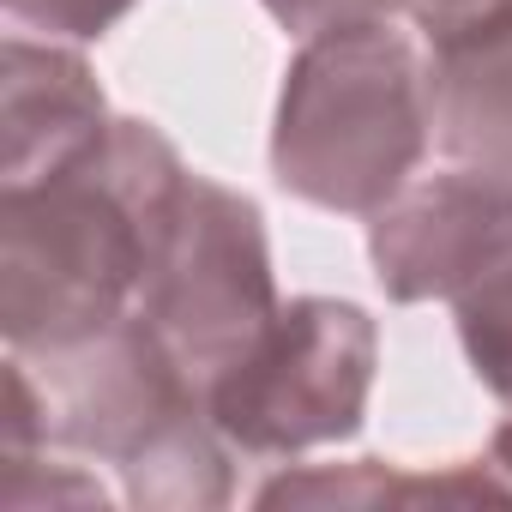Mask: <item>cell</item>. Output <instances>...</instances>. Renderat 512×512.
<instances>
[{
    "label": "cell",
    "instance_id": "52a82bcc",
    "mask_svg": "<svg viewBox=\"0 0 512 512\" xmlns=\"http://www.w3.org/2000/svg\"><path fill=\"white\" fill-rule=\"evenodd\" d=\"M494 464H500V470H512V422L494 434Z\"/></svg>",
    "mask_w": 512,
    "mask_h": 512
},
{
    "label": "cell",
    "instance_id": "8992f818",
    "mask_svg": "<svg viewBox=\"0 0 512 512\" xmlns=\"http://www.w3.org/2000/svg\"><path fill=\"white\" fill-rule=\"evenodd\" d=\"M416 37L428 43V55H452L464 43H482L488 31L512 25V0H404Z\"/></svg>",
    "mask_w": 512,
    "mask_h": 512
},
{
    "label": "cell",
    "instance_id": "6da1fadb",
    "mask_svg": "<svg viewBox=\"0 0 512 512\" xmlns=\"http://www.w3.org/2000/svg\"><path fill=\"white\" fill-rule=\"evenodd\" d=\"M434 127V61L386 19L320 31L278 109V181L332 211L386 205Z\"/></svg>",
    "mask_w": 512,
    "mask_h": 512
},
{
    "label": "cell",
    "instance_id": "3957f363",
    "mask_svg": "<svg viewBox=\"0 0 512 512\" xmlns=\"http://www.w3.org/2000/svg\"><path fill=\"white\" fill-rule=\"evenodd\" d=\"M512 241V181L476 163L422 187H398V205L374 223V266L398 302L470 290Z\"/></svg>",
    "mask_w": 512,
    "mask_h": 512
},
{
    "label": "cell",
    "instance_id": "7a4b0ae2",
    "mask_svg": "<svg viewBox=\"0 0 512 512\" xmlns=\"http://www.w3.org/2000/svg\"><path fill=\"white\" fill-rule=\"evenodd\" d=\"M368 386L374 320L356 302L308 296L211 386V416L247 452H302L344 440L362 422Z\"/></svg>",
    "mask_w": 512,
    "mask_h": 512
},
{
    "label": "cell",
    "instance_id": "5b68a950",
    "mask_svg": "<svg viewBox=\"0 0 512 512\" xmlns=\"http://www.w3.org/2000/svg\"><path fill=\"white\" fill-rule=\"evenodd\" d=\"M458 326L476 374L512 404V241L470 290H458Z\"/></svg>",
    "mask_w": 512,
    "mask_h": 512
},
{
    "label": "cell",
    "instance_id": "277c9868",
    "mask_svg": "<svg viewBox=\"0 0 512 512\" xmlns=\"http://www.w3.org/2000/svg\"><path fill=\"white\" fill-rule=\"evenodd\" d=\"M434 133L458 163L512 181V25L434 55Z\"/></svg>",
    "mask_w": 512,
    "mask_h": 512
}]
</instances>
